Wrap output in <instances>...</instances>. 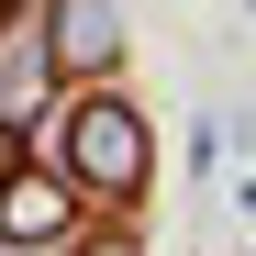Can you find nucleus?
<instances>
[{
    "label": "nucleus",
    "mask_w": 256,
    "mask_h": 256,
    "mask_svg": "<svg viewBox=\"0 0 256 256\" xmlns=\"http://www.w3.org/2000/svg\"><path fill=\"white\" fill-rule=\"evenodd\" d=\"M0 223H12V234H56V190H34V178H22L12 200H0Z\"/></svg>",
    "instance_id": "7ed1b4c3"
},
{
    "label": "nucleus",
    "mask_w": 256,
    "mask_h": 256,
    "mask_svg": "<svg viewBox=\"0 0 256 256\" xmlns=\"http://www.w3.org/2000/svg\"><path fill=\"white\" fill-rule=\"evenodd\" d=\"M78 167H90V178H100V190H134V178H145V122L100 100L90 122H78Z\"/></svg>",
    "instance_id": "f257e3e1"
},
{
    "label": "nucleus",
    "mask_w": 256,
    "mask_h": 256,
    "mask_svg": "<svg viewBox=\"0 0 256 256\" xmlns=\"http://www.w3.org/2000/svg\"><path fill=\"white\" fill-rule=\"evenodd\" d=\"M67 56H78V67H100V56H112V22H100V0H67Z\"/></svg>",
    "instance_id": "f03ea898"
}]
</instances>
